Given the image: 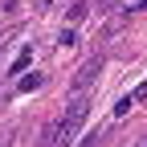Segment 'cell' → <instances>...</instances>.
Here are the masks:
<instances>
[{
  "label": "cell",
  "instance_id": "1",
  "mask_svg": "<svg viewBox=\"0 0 147 147\" xmlns=\"http://www.w3.org/2000/svg\"><path fill=\"white\" fill-rule=\"evenodd\" d=\"M86 115H90V102L78 94V98H74L69 106H65V115H61V123H53V135H57L61 143L65 139H74V135H78L82 131V123H86Z\"/></svg>",
  "mask_w": 147,
  "mask_h": 147
},
{
  "label": "cell",
  "instance_id": "2",
  "mask_svg": "<svg viewBox=\"0 0 147 147\" xmlns=\"http://www.w3.org/2000/svg\"><path fill=\"white\" fill-rule=\"evenodd\" d=\"M98 69H102V53H98V57H90V61H82V69H78V78H74V90H78V94H82V90H86L90 82L98 78Z\"/></svg>",
  "mask_w": 147,
  "mask_h": 147
},
{
  "label": "cell",
  "instance_id": "3",
  "mask_svg": "<svg viewBox=\"0 0 147 147\" xmlns=\"http://www.w3.org/2000/svg\"><path fill=\"white\" fill-rule=\"evenodd\" d=\"M86 12H90V0H74V4H69V21H74V25L86 21Z\"/></svg>",
  "mask_w": 147,
  "mask_h": 147
},
{
  "label": "cell",
  "instance_id": "4",
  "mask_svg": "<svg viewBox=\"0 0 147 147\" xmlns=\"http://www.w3.org/2000/svg\"><path fill=\"white\" fill-rule=\"evenodd\" d=\"M41 86H45L41 74H25V78H21V90H41Z\"/></svg>",
  "mask_w": 147,
  "mask_h": 147
},
{
  "label": "cell",
  "instance_id": "5",
  "mask_svg": "<svg viewBox=\"0 0 147 147\" xmlns=\"http://www.w3.org/2000/svg\"><path fill=\"white\" fill-rule=\"evenodd\" d=\"M29 61H33V49H25L21 57L12 61V65H8V74H25V65H29Z\"/></svg>",
  "mask_w": 147,
  "mask_h": 147
},
{
  "label": "cell",
  "instance_id": "6",
  "mask_svg": "<svg viewBox=\"0 0 147 147\" xmlns=\"http://www.w3.org/2000/svg\"><path fill=\"white\" fill-rule=\"evenodd\" d=\"M131 106H135V98H131V94H123V98L115 102V115L123 119V115H127V110H131Z\"/></svg>",
  "mask_w": 147,
  "mask_h": 147
},
{
  "label": "cell",
  "instance_id": "7",
  "mask_svg": "<svg viewBox=\"0 0 147 147\" xmlns=\"http://www.w3.org/2000/svg\"><path fill=\"white\" fill-rule=\"evenodd\" d=\"M127 12H131V16H139V12H147V0H131V4H127Z\"/></svg>",
  "mask_w": 147,
  "mask_h": 147
},
{
  "label": "cell",
  "instance_id": "8",
  "mask_svg": "<svg viewBox=\"0 0 147 147\" xmlns=\"http://www.w3.org/2000/svg\"><path fill=\"white\" fill-rule=\"evenodd\" d=\"M57 41H61V45H65V49H69V45H74V41H78V33H74V29H65V33H61V37H57Z\"/></svg>",
  "mask_w": 147,
  "mask_h": 147
},
{
  "label": "cell",
  "instance_id": "9",
  "mask_svg": "<svg viewBox=\"0 0 147 147\" xmlns=\"http://www.w3.org/2000/svg\"><path fill=\"white\" fill-rule=\"evenodd\" d=\"M131 98H135V102H147V82H143V86L135 90V94H131Z\"/></svg>",
  "mask_w": 147,
  "mask_h": 147
},
{
  "label": "cell",
  "instance_id": "10",
  "mask_svg": "<svg viewBox=\"0 0 147 147\" xmlns=\"http://www.w3.org/2000/svg\"><path fill=\"white\" fill-rule=\"evenodd\" d=\"M94 4H98V12H106V8H115L119 0H94Z\"/></svg>",
  "mask_w": 147,
  "mask_h": 147
},
{
  "label": "cell",
  "instance_id": "11",
  "mask_svg": "<svg viewBox=\"0 0 147 147\" xmlns=\"http://www.w3.org/2000/svg\"><path fill=\"white\" fill-rule=\"evenodd\" d=\"M135 147H147V135H143V139H139V143H135Z\"/></svg>",
  "mask_w": 147,
  "mask_h": 147
}]
</instances>
